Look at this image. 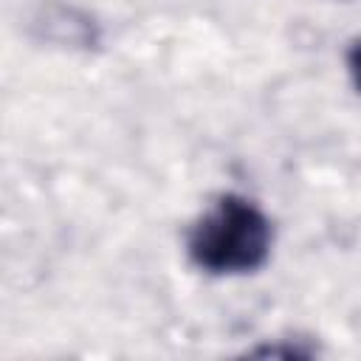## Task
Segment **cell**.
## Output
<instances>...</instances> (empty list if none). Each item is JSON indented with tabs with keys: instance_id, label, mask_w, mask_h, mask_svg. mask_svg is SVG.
<instances>
[{
	"instance_id": "obj_1",
	"label": "cell",
	"mask_w": 361,
	"mask_h": 361,
	"mask_svg": "<svg viewBox=\"0 0 361 361\" xmlns=\"http://www.w3.org/2000/svg\"><path fill=\"white\" fill-rule=\"evenodd\" d=\"M271 217L237 192L220 195L186 234V254L192 265L214 276L259 271L271 257Z\"/></svg>"
},
{
	"instance_id": "obj_2",
	"label": "cell",
	"mask_w": 361,
	"mask_h": 361,
	"mask_svg": "<svg viewBox=\"0 0 361 361\" xmlns=\"http://www.w3.org/2000/svg\"><path fill=\"white\" fill-rule=\"evenodd\" d=\"M51 39L56 42H68V45H79V48H93L99 42V28L96 23L76 11V8H65V6H54L42 14V20L37 23Z\"/></svg>"
},
{
	"instance_id": "obj_3",
	"label": "cell",
	"mask_w": 361,
	"mask_h": 361,
	"mask_svg": "<svg viewBox=\"0 0 361 361\" xmlns=\"http://www.w3.org/2000/svg\"><path fill=\"white\" fill-rule=\"evenodd\" d=\"M347 73H350L355 90L361 93V39H355L347 51Z\"/></svg>"
}]
</instances>
